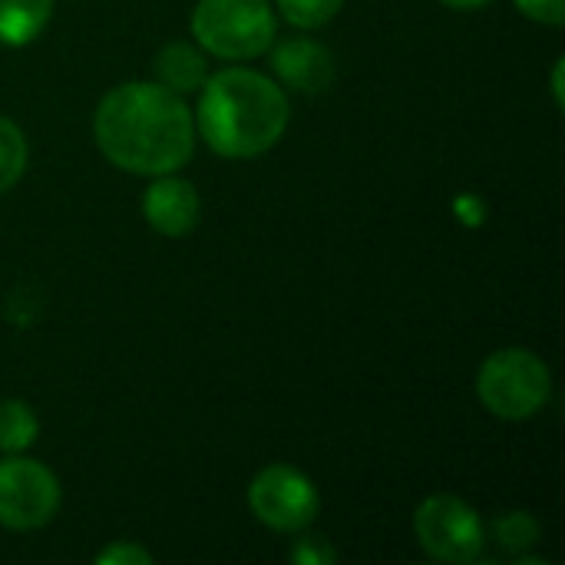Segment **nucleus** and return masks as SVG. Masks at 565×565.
I'll use <instances>...</instances> for the list:
<instances>
[{
    "instance_id": "19",
    "label": "nucleus",
    "mask_w": 565,
    "mask_h": 565,
    "mask_svg": "<svg viewBox=\"0 0 565 565\" xmlns=\"http://www.w3.org/2000/svg\"><path fill=\"white\" fill-rule=\"evenodd\" d=\"M447 7H454V10H480V7H487L490 0H444Z\"/></svg>"
},
{
    "instance_id": "6",
    "label": "nucleus",
    "mask_w": 565,
    "mask_h": 565,
    "mask_svg": "<svg viewBox=\"0 0 565 565\" xmlns=\"http://www.w3.org/2000/svg\"><path fill=\"white\" fill-rule=\"evenodd\" d=\"M252 513L275 533H301L318 520V487L288 463L265 467L248 487Z\"/></svg>"
},
{
    "instance_id": "2",
    "label": "nucleus",
    "mask_w": 565,
    "mask_h": 565,
    "mask_svg": "<svg viewBox=\"0 0 565 565\" xmlns=\"http://www.w3.org/2000/svg\"><path fill=\"white\" fill-rule=\"evenodd\" d=\"M288 116V96L275 79L245 66H228L202 83L195 126L212 152L252 159L285 136Z\"/></svg>"
},
{
    "instance_id": "4",
    "label": "nucleus",
    "mask_w": 565,
    "mask_h": 565,
    "mask_svg": "<svg viewBox=\"0 0 565 565\" xmlns=\"http://www.w3.org/2000/svg\"><path fill=\"white\" fill-rule=\"evenodd\" d=\"M553 377L540 354L526 348H503L480 364L477 397L503 420H526L550 401Z\"/></svg>"
},
{
    "instance_id": "5",
    "label": "nucleus",
    "mask_w": 565,
    "mask_h": 565,
    "mask_svg": "<svg viewBox=\"0 0 565 565\" xmlns=\"http://www.w3.org/2000/svg\"><path fill=\"white\" fill-rule=\"evenodd\" d=\"M414 533L427 556L440 563H477L483 556V523L460 497H427L414 513Z\"/></svg>"
},
{
    "instance_id": "7",
    "label": "nucleus",
    "mask_w": 565,
    "mask_h": 565,
    "mask_svg": "<svg viewBox=\"0 0 565 565\" xmlns=\"http://www.w3.org/2000/svg\"><path fill=\"white\" fill-rule=\"evenodd\" d=\"M60 510L56 477L26 457L7 454L0 460V526L7 530H40Z\"/></svg>"
},
{
    "instance_id": "14",
    "label": "nucleus",
    "mask_w": 565,
    "mask_h": 565,
    "mask_svg": "<svg viewBox=\"0 0 565 565\" xmlns=\"http://www.w3.org/2000/svg\"><path fill=\"white\" fill-rule=\"evenodd\" d=\"M275 3H278L281 17L301 30H318V26L331 23L338 17V10L344 7V0H275Z\"/></svg>"
},
{
    "instance_id": "13",
    "label": "nucleus",
    "mask_w": 565,
    "mask_h": 565,
    "mask_svg": "<svg viewBox=\"0 0 565 565\" xmlns=\"http://www.w3.org/2000/svg\"><path fill=\"white\" fill-rule=\"evenodd\" d=\"M26 169V136L17 122L0 116V195L17 185V179Z\"/></svg>"
},
{
    "instance_id": "12",
    "label": "nucleus",
    "mask_w": 565,
    "mask_h": 565,
    "mask_svg": "<svg viewBox=\"0 0 565 565\" xmlns=\"http://www.w3.org/2000/svg\"><path fill=\"white\" fill-rule=\"evenodd\" d=\"M40 434V420L30 411L26 401H0V450L3 454H23Z\"/></svg>"
},
{
    "instance_id": "16",
    "label": "nucleus",
    "mask_w": 565,
    "mask_h": 565,
    "mask_svg": "<svg viewBox=\"0 0 565 565\" xmlns=\"http://www.w3.org/2000/svg\"><path fill=\"white\" fill-rule=\"evenodd\" d=\"M516 10L536 23H550V26H559L565 20V0H513Z\"/></svg>"
},
{
    "instance_id": "1",
    "label": "nucleus",
    "mask_w": 565,
    "mask_h": 565,
    "mask_svg": "<svg viewBox=\"0 0 565 565\" xmlns=\"http://www.w3.org/2000/svg\"><path fill=\"white\" fill-rule=\"evenodd\" d=\"M93 132L103 156L132 175H169L195 149V116L185 99L142 79L122 83L99 99Z\"/></svg>"
},
{
    "instance_id": "17",
    "label": "nucleus",
    "mask_w": 565,
    "mask_h": 565,
    "mask_svg": "<svg viewBox=\"0 0 565 565\" xmlns=\"http://www.w3.org/2000/svg\"><path fill=\"white\" fill-rule=\"evenodd\" d=\"M99 565H149L152 563V553H146L142 546L136 543H113L106 546L99 556H96Z\"/></svg>"
},
{
    "instance_id": "8",
    "label": "nucleus",
    "mask_w": 565,
    "mask_h": 565,
    "mask_svg": "<svg viewBox=\"0 0 565 565\" xmlns=\"http://www.w3.org/2000/svg\"><path fill=\"white\" fill-rule=\"evenodd\" d=\"M156 182L146 189L142 195V215L146 222L169 238L189 235L199 225L202 215V202L192 182L179 179V175H152Z\"/></svg>"
},
{
    "instance_id": "9",
    "label": "nucleus",
    "mask_w": 565,
    "mask_h": 565,
    "mask_svg": "<svg viewBox=\"0 0 565 565\" xmlns=\"http://www.w3.org/2000/svg\"><path fill=\"white\" fill-rule=\"evenodd\" d=\"M271 66L275 73L301 93H321L334 79V56L328 46L308 40V36H291L281 43H271Z\"/></svg>"
},
{
    "instance_id": "15",
    "label": "nucleus",
    "mask_w": 565,
    "mask_h": 565,
    "mask_svg": "<svg viewBox=\"0 0 565 565\" xmlns=\"http://www.w3.org/2000/svg\"><path fill=\"white\" fill-rule=\"evenodd\" d=\"M497 540L507 546V550H526V546H533L536 540H540V526H536V520L533 516H526V513H510V516H503L500 523H497Z\"/></svg>"
},
{
    "instance_id": "3",
    "label": "nucleus",
    "mask_w": 565,
    "mask_h": 565,
    "mask_svg": "<svg viewBox=\"0 0 565 565\" xmlns=\"http://www.w3.org/2000/svg\"><path fill=\"white\" fill-rule=\"evenodd\" d=\"M192 36L222 60H255L275 43V10L268 0H199Z\"/></svg>"
},
{
    "instance_id": "10",
    "label": "nucleus",
    "mask_w": 565,
    "mask_h": 565,
    "mask_svg": "<svg viewBox=\"0 0 565 565\" xmlns=\"http://www.w3.org/2000/svg\"><path fill=\"white\" fill-rule=\"evenodd\" d=\"M156 83L172 89V93H195L202 89V83L209 79V66H205V56L189 46V43H169L159 50L156 63Z\"/></svg>"
},
{
    "instance_id": "11",
    "label": "nucleus",
    "mask_w": 565,
    "mask_h": 565,
    "mask_svg": "<svg viewBox=\"0 0 565 565\" xmlns=\"http://www.w3.org/2000/svg\"><path fill=\"white\" fill-rule=\"evenodd\" d=\"M53 13V0H0V43L26 46L40 36Z\"/></svg>"
},
{
    "instance_id": "18",
    "label": "nucleus",
    "mask_w": 565,
    "mask_h": 565,
    "mask_svg": "<svg viewBox=\"0 0 565 565\" xmlns=\"http://www.w3.org/2000/svg\"><path fill=\"white\" fill-rule=\"evenodd\" d=\"M291 559L301 565H328L334 563V550L321 536H308V540H298L295 543Z\"/></svg>"
}]
</instances>
